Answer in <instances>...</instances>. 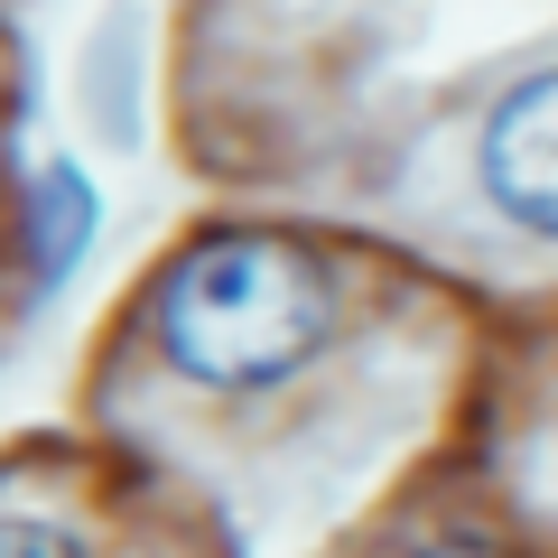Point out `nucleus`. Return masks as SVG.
<instances>
[{"label": "nucleus", "instance_id": "4", "mask_svg": "<svg viewBox=\"0 0 558 558\" xmlns=\"http://www.w3.org/2000/svg\"><path fill=\"white\" fill-rule=\"evenodd\" d=\"M0 558H84V549L47 521H0Z\"/></svg>", "mask_w": 558, "mask_h": 558}, {"label": "nucleus", "instance_id": "3", "mask_svg": "<svg viewBox=\"0 0 558 558\" xmlns=\"http://www.w3.org/2000/svg\"><path fill=\"white\" fill-rule=\"evenodd\" d=\"M94 223H102L94 178H84L75 159H47L38 178H28V205H20V242H28V270H38V289L75 279V260L94 252Z\"/></svg>", "mask_w": 558, "mask_h": 558}, {"label": "nucleus", "instance_id": "1", "mask_svg": "<svg viewBox=\"0 0 558 558\" xmlns=\"http://www.w3.org/2000/svg\"><path fill=\"white\" fill-rule=\"evenodd\" d=\"M149 336L196 391H270L336 344V270L289 233H196L149 289Z\"/></svg>", "mask_w": 558, "mask_h": 558}, {"label": "nucleus", "instance_id": "2", "mask_svg": "<svg viewBox=\"0 0 558 558\" xmlns=\"http://www.w3.org/2000/svg\"><path fill=\"white\" fill-rule=\"evenodd\" d=\"M475 178L512 233L558 242V65L502 84V102L475 131Z\"/></svg>", "mask_w": 558, "mask_h": 558}, {"label": "nucleus", "instance_id": "5", "mask_svg": "<svg viewBox=\"0 0 558 558\" xmlns=\"http://www.w3.org/2000/svg\"><path fill=\"white\" fill-rule=\"evenodd\" d=\"M400 558H502L494 539H465V531H447V539H418V549H400Z\"/></svg>", "mask_w": 558, "mask_h": 558}]
</instances>
